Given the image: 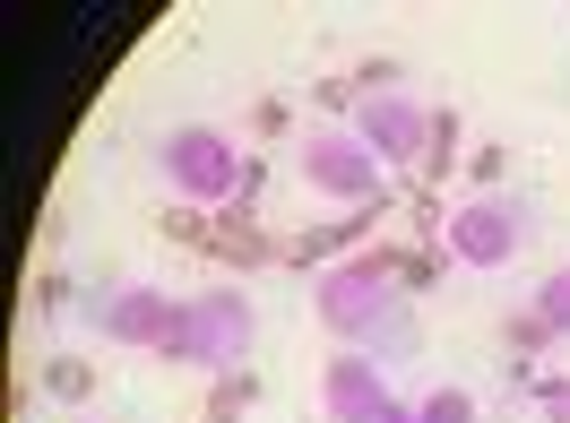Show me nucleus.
<instances>
[{"mask_svg": "<svg viewBox=\"0 0 570 423\" xmlns=\"http://www.w3.org/2000/svg\"><path fill=\"white\" fill-rule=\"evenodd\" d=\"M397 250H346V259H328L321 285H312V303H321V328L337 346L372 354L381 337H406V312H397Z\"/></svg>", "mask_w": 570, "mask_h": 423, "instance_id": "1", "label": "nucleus"}, {"mask_svg": "<svg viewBox=\"0 0 570 423\" xmlns=\"http://www.w3.org/2000/svg\"><path fill=\"white\" fill-rule=\"evenodd\" d=\"M156 174H165V190L190 199V208H234V199L259 190V165H250L243 147H234V130H216V121H174V130L156 139Z\"/></svg>", "mask_w": 570, "mask_h": 423, "instance_id": "2", "label": "nucleus"}, {"mask_svg": "<svg viewBox=\"0 0 570 423\" xmlns=\"http://www.w3.org/2000/svg\"><path fill=\"white\" fill-rule=\"evenodd\" d=\"M294 174L337 208H390V165L355 139V130H303L294 139Z\"/></svg>", "mask_w": 570, "mask_h": 423, "instance_id": "3", "label": "nucleus"}, {"mask_svg": "<svg viewBox=\"0 0 570 423\" xmlns=\"http://www.w3.org/2000/svg\"><path fill=\"white\" fill-rule=\"evenodd\" d=\"M250 328H259V312H250L243 285H208V294L181 303V337H174L165 363H190V372H243Z\"/></svg>", "mask_w": 570, "mask_h": 423, "instance_id": "4", "label": "nucleus"}, {"mask_svg": "<svg viewBox=\"0 0 570 423\" xmlns=\"http://www.w3.org/2000/svg\"><path fill=\"white\" fill-rule=\"evenodd\" d=\"M87 328L105 346H139V354H174L181 337V303L165 285H96L87 294Z\"/></svg>", "mask_w": 570, "mask_h": 423, "instance_id": "5", "label": "nucleus"}, {"mask_svg": "<svg viewBox=\"0 0 570 423\" xmlns=\"http://www.w3.org/2000/svg\"><path fill=\"white\" fill-rule=\"evenodd\" d=\"M441 250H450L459 268H510V259L528 250V199H510V190L466 199V208L441 225Z\"/></svg>", "mask_w": 570, "mask_h": 423, "instance_id": "6", "label": "nucleus"}, {"mask_svg": "<svg viewBox=\"0 0 570 423\" xmlns=\"http://www.w3.org/2000/svg\"><path fill=\"white\" fill-rule=\"evenodd\" d=\"M355 139L390 165V174H406V165H424V139H432V112L406 105V96H363L355 105Z\"/></svg>", "mask_w": 570, "mask_h": 423, "instance_id": "7", "label": "nucleus"}, {"mask_svg": "<svg viewBox=\"0 0 570 423\" xmlns=\"http://www.w3.org/2000/svg\"><path fill=\"white\" fill-rule=\"evenodd\" d=\"M397 397H390V381H381V363L372 354H328V372H321V415L328 423H381Z\"/></svg>", "mask_w": 570, "mask_h": 423, "instance_id": "8", "label": "nucleus"}, {"mask_svg": "<svg viewBox=\"0 0 570 423\" xmlns=\"http://www.w3.org/2000/svg\"><path fill=\"white\" fill-rule=\"evenodd\" d=\"M208 259H225V277H250V268H277V259H285V243H277V234H259L250 199H234V208L216 216V243H208Z\"/></svg>", "mask_w": 570, "mask_h": 423, "instance_id": "9", "label": "nucleus"}, {"mask_svg": "<svg viewBox=\"0 0 570 423\" xmlns=\"http://www.w3.org/2000/svg\"><path fill=\"white\" fill-rule=\"evenodd\" d=\"M250 406H259V372H216V388H208V406H199V423H243Z\"/></svg>", "mask_w": 570, "mask_h": 423, "instance_id": "10", "label": "nucleus"}, {"mask_svg": "<svg viewBox=\"0 0 570 423\" xmlns=\"http://www.w3.org/2000/svg\"><path fill=\"white\" fill-rule=\"evenodd\" d=\"M43 388H52L61 406H87V397H96V363H87V354H52V363H43Z\"/></svg>", "mask_w": 570, "mask_h": 423, "instance_id": "11", "label": "nucleus"}, {"mask_svg": "<svg viewBox=\"0 0 570 423\" xmlns=\"http://www.w3.org/2000/svg\"><path fill=\"white\" fill-rule=\"evenodd\" d=\"M424 174L450 181L459 174V105H432V139H424Z\"/></svg>", "mask_w": 570, "mask_h": 423, "instance_id": "12", "label": "nucleus"}, {"mask_svg": "<svg viewBox=\"0 0 570 423\" xmlns=\"http://www.w3.org/2000/svg\"><path fill=\"white\" fill-rule=\"evenodd\" d=\"M156 225H165L181 250H208V243H216V216H208V208H190V199H165V216H156Z\"/></svg>", "mask_w": 570, "mask_h": 423, "instance_id": "13", "label": "nucleus"}, {"mask_svg": "<svg viewBox=\"0 0 570 423\" xmlns=\"http://www.w3.org/2000/svg\"><path fill=\"white\" fill-rule=\"evenodd\" d=\"M415 423H475V388H459V381L424 388V397H415Z\"/></svg>", "mask_w": 570, "mask_h": 423, "instance_id": "14", "label": "nucleus"}, {"mask_svg": "<svg viewBox=\"0 0 570 423\" xmlns=\"http://www.w3.org/2000/svg\"><path fill=\"white\" fill-rule=\"evenodd\" d=\"M450 268V250H397V294H432Z\"/></svg>", "mask_w": 570, "mask_h": 423, "instance_id": "15", "label": "nucleus"}, {"mask_svg": "<svg viewBox=\"0 0 570 423\" xmlns=\"http://www.w3.org/2000/svg\"><path fill=\"white\" fill-rule=\"evenodd\" d=\"M535 319H544L553 337H570V268H553V277L535 285Z\"/></svg>", "mask_w": 570, "mask_h": 423, "instance_id": "16", "label": "nucleus"}, {"mask_svg": "<svg viewBox=\"0 0 570 423\" xmlns=\"http://www.w3.org/2000/svg\"><path fill=\"white\" fill-rule=\"evenodd\" d=\"M501 174H510V147H501V139H484L475 156H466V181H475V199H484V190H501Z\"/></svg>", "mask_w": 570, "mask_h": 423, "instance_id": "17", "label": "nucleus"}, {"mask_svg": "<svg viewBox=\"0 0 570 423\" xmlns=\"http://www.w3.org/2000/svg\"><path fill=\"white\" fill-rule=\"evenodd\" d=\"M501 337H510V346H519V354H544V346H553V328H544V319H535V312L501 319Z\"/></svg>", "mask_w": 570, "mask_h": 423, "instance_id": "18", "label": "nucleus"}, {"mask_svg": "<svg viewBox=\"0 0 570 423\" xmlns=\"http://www.w3.org/2000/svg\"><path fill=\"white\" fill-rule=\"evenodd\" d=\"M535 415H544V423H570V372L535 381Z\"/></svg>", "mask_w": 570, "mask_h": 423, "instance_id": "19", "label": "nucleus"}, {"mask_svg": "<svg viewBox=\"0 0 570 423\" xmlns=\"http://www.w3.org/2000/svg\"><path fill=\"white\" fill-rule=\"evenodd\" d=\"M285 121H294L285 96H259V105H250V130H259V139H285Z\"/></svg>", "mask_w": 570, "mask_h": 423, "instance_id": "20", "label": "nucleus"}, {"mask_svg": "<svg viewBox=\"0 0 570 423\" xmlns=\"http://www.w3.org/2000/svg\"><path fill=\"white\" fill-rule=\"evenodd\" d=\"M381 423H415V406H390V415H381Z\"/></svg>", "mask_w": 570, "mask_h": 423, "instance_id": "21", "label": "nucleus"}]
</instances>
